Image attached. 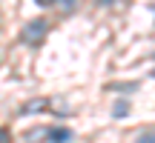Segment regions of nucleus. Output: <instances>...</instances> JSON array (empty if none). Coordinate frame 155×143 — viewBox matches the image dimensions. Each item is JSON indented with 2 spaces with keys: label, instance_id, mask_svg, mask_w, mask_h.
I'll list each match as a JSON object with an SVG mask.
<instances>
[{
  "label": "nucleus",
  "instance_id": "3",
  "mask_svg": "<svg viewBox=\"0 0 155 143\" xmlns=\"http://www.w3.org/2000/svg\"><path fill=\"white\" fill-rule=\"evenodd\" d=\"M43 109H46V100H32V103H29L20 115H32V112H43Z\"/></svg>",
  "mask_w": 155,
  "mask_h": 143
},
{
  "label": "nucleus",
  "instance_id": "5",
  "mask_svg": "<svg viewBox=\"0 0 155 143\" xmlns=\"http://www.w3.org/2000/svg\"><path fill=\"white\" fill-rule=\"evenodd\" d=\"M109 89H121V92H135V89H138V83H109Z\"/></svg>",
  "mask_w": 155,
  "mask_h": 143
},
{
  "label": "nucleus",
  "instance_id": "1",
  "mask_svg": "<svg viewBox=\"0 0 155 143\" xmlns=\"http://www.w3.org/2000/svg\"><path fill=\"white\" fill-rule=\"evenodd\" d=\"M46 32H49V23L46 20H32V23H26V26H23V32H20V40L26 46H40V40L46 37Z\"/></svg>",
  "mask_w": 155,
  "mask_h": 143
},
{
  "label": "nucleus",
  "instance_id": "9",
  "mask_svg": "<svg viewBox=\"0 0 155 143\" xmlns=\"http://www.w3.org/2000/svg\"><path fill=\"white\" fill-rule=\"evenodd\" d=\"M75 3L78 0H63V9H75Z\"/></svg>",
  "mask_w": 155,
  "mask_h": 143
},
{
  "label": "nucleus",
  "instance_id": "10",
  "mask_svg": "<svg viewBox=\"0 0 155 143\" xmlns=\"http://www.w3.org/2000/svg\"><path fill=\"white\" fill-rule=\"evenodd\" d=\"M95 3H101V6H115L118 0H95Z\"/></svg>",
  "mask_w": 155,
  "mask_h": 143
},
{
  "label": "nucleus",
  "instance_id": "7",
  "mask_svg": "<svg viewBox=\"0 0 155 143\" xmlns=\"http://www.w3.org/2000/svg\"><path fill=\"white\" fill-rule=\"evenodd\" d=\"M35 3H38V6H43V9H49V6H55L58 0H35Z\"/></svg>",
  "mask_w": 155,
  "mask_h": 143
},
{
  "label": "nucleus",
  "instance_id": "4",
  "mask_svg": "<svg viewBox=\"0 0 155 143\" xmlns=\"http://www.w3.org/2000/svg\"><path fill=\"white\" fill-rule=\"evenodd\" d=\"M135 143H155V129H144V132L135 138Z\"/></svg>",
  "mask_w": 155,
  "mask_h": 143
},
{
  "label": "nucleus",
  "instance_id": "2",
  "mask_svg": "<svg viewBox=\"0 0 155 143\" xmlns=\"http://www.w3.org/2000/svg\"><path fill=\"white\" fill-rule=\"evenodd\" d=\"M38 138L46 140V143H69L72 140V132L63 129V126H43V132H40Z\"/></svg>",
  "mask_w": 155,
  "mask_h": 143
},
{
  "label": "nucleus",
  "instance_id": "6",
  "mask_svg": "<svg viewBox=\"0 0 155 143\" xmlns=\"http://www.w3.org/2000/svg\"><path fill=\"white\" fill-rule=\"evenodd\" d=\"M127 112H129V103L127 100H118L115 103V117H127Z\"/></svg>",
  "mask_w": 155,
  "mask_h": 143
},
{
  "label": "nucleus",
  "instance_id": "8",
  "mask_svg": "<svg viewBox=\"0 0 155 143\" xmlns=\"http://www.w3.org/2000/svg\"><path fill=\"white\" fill-rule=\"evenodd\" d=\"M0 143H9V132L6 129H0Z\"/></svg>",
  "mask_w": 155,
  "mask_h": 143
}]
</instances>
